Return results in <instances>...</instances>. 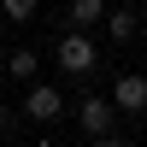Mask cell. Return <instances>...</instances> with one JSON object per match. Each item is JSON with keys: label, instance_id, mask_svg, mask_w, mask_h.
<instances>
[{"label": "cell", "instance_id": "cell-7", "mask_svg": "<svg viewBox=\"0 0 147 147\" xmlns=\"http://www.w3.org/2000/svg\"><path fill=\"white\" fill-rule=\"evenodd\" d=\"M6 77L35 82V77H41V53H35V47H12V53H6Z\"/></svg>", "mask_w": 147, "mask_h": 147}, {"label": "cell", "instance_id": "cell-6", "mask_svg": "<svg viewBox=\"0 0 147 147\" xmlns=\"http://www.w3.org/2000/svg\"><path fill=\"white\" fill-rule=\"evenodd\" d=\"M106 6L112 0H65V18L71 30H94V24H106Z\"/></svg>", "mask_w": 147, "mask_h": 147}, {"label": "cell", "instance_id": "cell-9", "mask_svg": "<svg viewBox=\"0 0 147 147\" xmlns=\"http://www.w3.org/2000/svg\"><path fill=\"white\" fill-rule=\"evenodd\" d=\"M6 124H12V106H6V100H0V129H6Z\"/></svg>", "mask_w": 147, "mask_h": 147}, {"label": "cell", "instance_id": "cell-4", "mask_svg": "<svg viewBox=\"0 0 147 147\" xmlns=\"http://www.w3.org/2000/svg\"><path fill=\"white\" fill-rule=\"evenodd\" d=\"M112 106L129 118L147 112V71H124V77H112Z\"/></svg>", "mask_w": 147, "mask_h": 147}, {"label": "cell", "instance_id": "cell-3", "mask_svg": "<svg viewBox=\"0 0 147 147\" xmlns=\"http://www.w3.org/2000/svg\"><path fill=\"white\" fill-rule=\"evenodd\" d=\"M18 106H24V118H30V124H53V118L65 112L71 100L53 88V82H41V77H35V82H24V100H18Z\"/></svg>", "mask_w": 147, "mask_h": 147}, {"label": "cell", "instance_id": "cell-10", "mask_svg": "<svg viewBox=\"0 0 147 147\" xmlns=\"http://www.w3.org/2000/svg\"><path fill=\"white\" fill-rule=\"evenodd\" d=\"M0 77H6V53H0Z\"/></svg>", "mask_w": 147, "mask_h": 147}, {"label": "cell", "instance_id": "cell-8", "mask_svg": "<svg viewBox=\"0 0 147 147\" xmlns=\"http://www.w3.org/2000/svg\"><path fill=\"white\" fill-rule=\"evenodd\" d=\"M0 12H6L12 24H30L35 12H41V0H0Z\"/></svg>", "mask_w": 147, "mask_h": 147}, {"label": "cell", "instance_id": "cell-1", "mask_svg": "<svg viewBox=\"0 0 147 147\" xmlns=\"http://www.w3.org/2000/svg\"><path fill=\"white\" fill-rule=\"evenodd\" d=\"M53 59H59L65 77H82V82L100 71V47H94L88 30H65V35H59V47H53Z\"/></svg>", "mask_w": 147, "mask_h": 147}, {"label": "cell", "instance_id": "cell-2", "mask_svg": "<svg viewBox=\"0 0 147 147\" xmlns=\"http://www.w3.org/2000/svg\"><path fill=\"white\" fill-rule=\"evenodd\" d=\"M71 112H77V129L88 141H118V106H112V94H82V100H71Z\"/></svg>", "mask_w": 147, "mask_h": 147}, {"label": "cell", "instance_id": "cell-5", "mask_svg": "<svg viewBox=\"0 0 147 147\" xmlns=\"http://www.w3.org/2000/svg\"><path fill=\"white\" fill-rule=\"evenodd\" d=\"M136 30H141V12H136V6H106V35H112L118 47L136 41Z\"/></svg>", "mask_w": 147, "mask_h": 147}]
</instances>
